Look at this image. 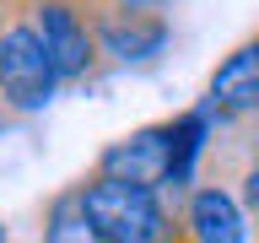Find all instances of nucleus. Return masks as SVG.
I'll list each match as a JSON object with an SVG mask.
<instances>
[{"label": "nucleus", "mask_w": 259, "mask_h": 243, "mask_svg": "<svg viewBox=\"0 0 259 243\" xmlns=\"http://www.w3.org/2000/svg\"><path fill=\"white\" fill-rule=\"evenodd\" d=\"M76 200H81L87 222L97 227L103 243H189L184 222H178V206L162 189L103 178V173L87 168L76 178Z\"/></svg>", "instance_id": "nucleus-1"}, {"label": "nucleus", "mask_w": 259, "mask_h": 243, "mask_svg": "<svg viewBox=\"0 0 259 243\" xmlns=\"http://www.w3.org/2000/svg\"><path fill=\"white\" fill-rule=\"evenodd\" d=\"M60 92H65V81L54 70V60H49L38 27L11 0H0V113L38 119Z\"/></svg>", "instance_id": "nucleus-2"}, {"label": "nucleus", "mask_w": 259, "mask_h": 243, "mask_svg": "<svg viewBox=\"0 0 259 243\" xmlns=\"http://www.w3.org/2000/svg\"><path fill=\"white\" fill-rule=\"evenodd\" d=\"M97 54L108 70H151L173 49L167 11H124V6H92Z\"/></svg>", "instance_id": "nucleus-3"}, {"label": "nucleus", "mask_w": 259, "mask_h": 243, "mask_svg": "<svg viewBox=\"0 0 259 243\" xmlns=\"http://www.w3.org/2000/svg\"><path fill=\"white\" fill-rule=\"evenodd\" d=\"M167 168H173V113L113 135L92 157V173L124 178V184H146V189H162L167 184Z\"/></svg>", "instance_id": "nucleus-4"}, {"label": "nucleus", "mask_w": 259, "mask_h": 243, "mask_svg": "<svg viewBox=\"0 0 259 243\" xmlns=\"http://www.w3.org/2000/svg\"><path fill=\"white\" fill-rule=\"evenodd\" d=\"M178 222H184L189 243H254V222H248L232 178L222 173H205L178 200Z\"/></svg>", "instance_id": "nucleus-5"}, {"label": "nucleus", "mask_w": 259, "mask_h": 243, "mask_svg": "<svg viewBox=\"0 0 259 243\" xmlns=\"http://www.w3.org/2000/svg\"><path fill=\"white\" fill-rule=\"evenodd\" d=\"M205 113L216 119L222 130H238V125H254L259 119V49L254 38H243L210 65L205 76Z\"/></svg>", "instance_id": "nucleus-6"}, {"label": "nucleus", "mask_w": 259, "mask_h": 243, "mask_svg": "<svg viewBox=\"0 0 259 243\" xmlns=\"http://www.w3.org/2000/svg\"><path fill=\"white\" fill-rule=\"evenodd\" d=\"M216 135H222V125L205 113V103H189V108L173 113V168H167V184H162V194L173 206L205 178V162L216 157Z\"/></svg>", "instance_id": "nucleus-7"}, {"label": "nucleus", "mask_w": 259, "mask_h": 243, "mask_svg": "<svg viewBox=\"0 0 259 243\" xmlns=\"http://www.w3.org/2000/svg\"><path fill=\"white\" fill-rule=\"evenodd\" d=\"M44 232H38V243H103L97 238V227L87 222V211H81L76 200V184H65V189L49 194V206H44Z\"/></svg>", "instance_id": "nucleus-8"}, {"label": "nucleus", "mask_w": 259, "mask_h": 243, "mask_svg": "<svg viewBox=\"0 0 259 243\" xmlns=\"http://www.w3.org/2000/svg\"><path fill=\"white\" fill-rule=\"evenodd\" d=\"M232 189H238L243 211H248V222H254V232H259V141H254V151L243 157V168L232 173Z\"/></svg>", "instance_id": "nucleus-9"}, {"label": "nucleus", "mask_w": 259, "mask_h": 243, "mask_svg": "<svg viewBox=\"0 0 259 243\" xmlns=\"http://www.w3.org/2000/svg\"><path fill=\"white\" fill-rule=\"evenodd\" d=\"M0 243H11V232H6V222H0Z\"/></svg>", "instance_id": "nucleus-10"}, {"label": "nucleus", "mask_w": 259, "mask_h": 243, "mask_svg": "<svg viewBox=\"0 0 259 243\" xmlns=\"http://www.w3.org/2000/svg\"><path fill=\"white\" fill-rule=\"evenodd\" d=\"M248 38H254V49H259V27H254V32H248Z\"/></svg>", "instance_id": "nucleus-11"}]
</instances>
